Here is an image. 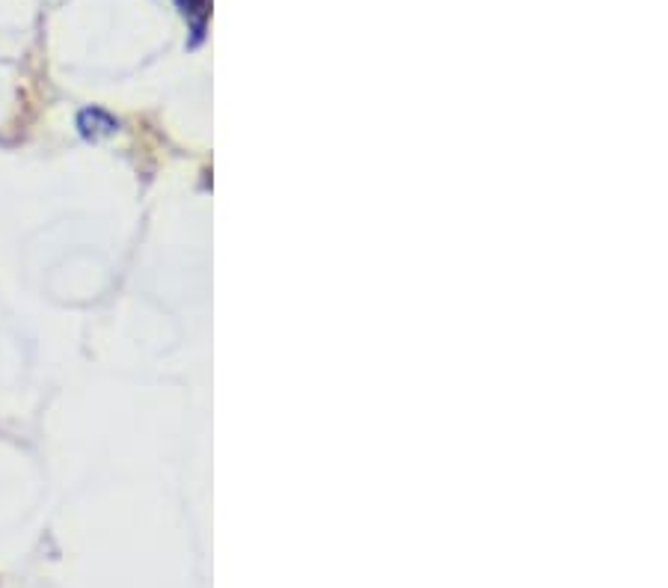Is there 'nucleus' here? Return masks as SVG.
<instances>
[{"instance_id":"nucleus-2","label":"nucleus","mask_w":668,"mask_h":588,"mask_svg":"<svg viewBox=\"0 0 668 588\" xmlns=\"http://www.w3.org/2000/svg\"><path fill=\"white\" fill-rule=\"evenodd\" d=\"M176 6H179V12L185 15V21H188V27H191V45L196 48V45L205 39V24H208V15H211V0H176Z\"/></svg>"},{"instance_id":"nucleus-1","label":"nucleus","mask_w":668,"mask_h":588,"mask_svg":"<svg viewBox=\"0 0 668 588\" xmlns=\"http://www.w3.org/2000/svg\"><path fill=\"white\" fill-rule=\"evenodd\" d=\"M78 128H81V134H84L87 140H101V137L113 134V131L119 128V122H116L107 110H101V107H87V110H81V116H78Z\"/></svg>"}]
</instances>
